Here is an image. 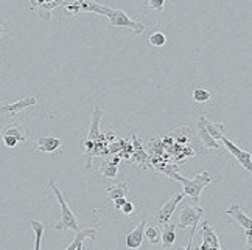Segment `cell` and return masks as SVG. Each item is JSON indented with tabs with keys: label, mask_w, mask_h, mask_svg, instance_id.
Here are the masks:
<instances>
[{
	"label": "cell",
	"mask_w": 252,
	"mask_h": 250,
	"mask_svg": "<svg viewBox=\"0 0 252 250\" xmlns=\"http://www.w3.org/2000/svg\"><path fill=\"white\" fill-rule=\"evenodd\" d=\"M81 9L95 14H101L109 19L111 27H122V28H128V30L134 31L135 34H142L145 31V25L142 22L132 21V19L126 14L123 9H114L109 6H104L95 0H76Z\"/></svg>",
	"instance_id": "obj_1"
},
{
	"label": "cell",
	"mask_w": 252,
	"mask_h": 250,
	"mask_svg": "<svg viewBox=\"0 0 252 250\" xmlns=\"http://www.w3.org/2000/svg\"><path fill=\"white\" fill-rule=\"evenodd\" d=\"M174 180H178L182 184L184 187V196L190 197V200L193 202V204H198L199 202V197H201V193L204 191V188L212 184V176L209 171H202L199 172V174H196L193 179H187V177H182L178 171L171 172V174L168 176Z\"/></svg>",
	"instance_id": "obj_2"
},
{
	"label": "cell",
	"mask_w": 252,
	"mask_h": 250,
	"mask_svg": "<svg viewBox=\"0 0 252 250\" xmlns=\"http://www.w3.org/2000/svg\"><path fill=\"white\" fill-rule=\"evenodd\" d=\"M48 185H50V188L53 190V193H55L58 202H60V207H61V221L55 225V230H65V228H69V230H75V232H78V230H80L78 219H76L75 213L70 210L69 204L65 202L63 191L56 187L55 180H48Z\"/></svg>",
	"instance_id": "obj_3"
},
{
	"label": "cell",
	"mask_w": 252,
	"mask_h": 250,
	"mask_svg": "<svg viewBox=\"0 0 252 250\" xmlns=\"http://www.w3.org/2000/svg\"><path fill=\"white\" fill-rule=\"evenodd\" d=\"M204 216V208L201 207H196V205H186L182 208V213L178 219V224H176V228H187L190 227L191 228V233H190V241H189V246L187 249H191V243H193V236H195V232L198 228V224L201 218Z\"/></svg>",
	"instance_id": "obj_4"
},
{
	"label": "cell",
	"mask_w": 252,
	"mask_h": 250,
	"mask_svg": "<svg viewBox=\"0 0 252 250\" xmlns=\"http://www.w3.org/2000/svg\"><path fill=\"white\" fill-rule=\"evenodd\" d=\"M222 143H224V146H226V149L232 154L234 157H237V160L240 162V165L243 167L248 172H251L252 171V157H251V152L249 151H243L241 148H238L234 141H230L227 137H224L222 136L221 139H220Z\"/></svg>",
	"instance_id": "obj_5"
},
{
	"label": "cell",
	"mask_w": 252,
	"mask_h": 250,
	"mask_svg": "<svg viewBox=\"0 0 252 250\" xmlns=\"http://www.w3.org/2000/svg\"><path fill=\"white\" fill-rule=\"evenodd\" d=\"M182 199H184V193H178V194H174L173 197H170V200L168 202H165L160 208H159V211L156 213V221L160 224V225H163V224H167L168 221H170V218L173 216V213H174V210H176V207L181 204L182 202Z\"/></svg>",
	"instance_id": "obj_6"
},
{
	"label": "cell",
	"mask_w": 252,
	"mask_h": 250,
	"mask_svg": "<svg viewBox=\"0 0 252 250\" xmlns=\"http://www.w3.org/2000/svg\"><path fill=\"white\" fill-rule=\"evenodd\" d=\"M201 235H202V244L199 246L201 250H207V249H224L222 244L220 243V238L217 236L215 230L213 227L209 224V222H202V227H201Z\"/></svg>",
	"instance_id": "obj_7"
},
{
	"label": "cell",
	"mask_w": 252,
	"mask_h": 250,
	"mask_svg": "<svg viewBox=\"0 0 252 250\" xmlns=\"http://www.w3.org/2000/svg\"><path fill=\"white\" fill-rule=\"evenodd\" d=\"M224 215L230 216L232 221H235V222H238L243 228H252V219L245 213L243 210H241V207L237 204V202H234L227 210L222 211Z\"/></svg>",
	"instance_id": "obj_8"
},
{
	"label": "cell",
	"mask_w": 252,
	"mask_h": 250,
	"mask_svg": "<svg viewBox=\"0 0 252 250\" xmlns=\"http://www.w3.org/2000/svg\"><path fill=\"white\" fill-rule=\"evenodd\" d=\"M145 227H147V221H140V224L126 236V239H125L126 249H140L142 247L143 239H145Z\"/></svg>",
	"instance_id": "obj_9"
},
{
	"label": "cell",
	"mask_w": 252,
	"mask_h": 250,
	"mask_svg": "<svg viewBox=\"0 0 252 250\" xmlns=\"http://www.w3.org/2000/svg\"><path fill=\"white\" fill-rule=\"evenodd\" d=\"M37 103H39V100L34 98V97H30V98H24V100L14 101V103H11V104L2 106V108H0V111L5 112L6 115H9V117H14V115L21 113L24 109L30 108V106H36Z\"/></svg>",
	"instance_id": "obj_10"
},
{
	"label": "cell",
	"mask_w": 252,
	"mask_h": 250,
	"mask_svg": "<svg viewBox=\"0 0 252 250\" xmlns=\"http://www.w3.org/2000/svg\"><path fill=\"white\" fill-rule=\"evenodd\" d=\"M96 235H98V230L94 228V227H87L84 230H78L76 232V236L73 238V241L69 244V247H67V250H81L84 249V241L87 238L89 239H94L96 238Z\"/></svg>",
	"instance_id": "obj_11"
},
{
	"label": "cell",
	"mask_w": 252,
	"mask_h": 250,
	"mask_svg": "<svg viewBox=\"0 0 252 250\" xmlns=\"http://www.w3.org/2000/svg\"><path fill=\"white\" fill-rule=\"evenodd\" d=\"M64 140L63 139H58V137H48V136H41L36 141V149L39 152H47V154H52L55 151H58L63 146Z\"/></svg>",
	"instance_id": "obj_12"
},
{
	"label": "cell",
	"mask_w": 252,
	"mask_h": 250,
	"mask_svg": "<svg viewBox=\"0 0 252 250\" xmlns=\"http://www.w3.org/2000/svg\"><path fill=\"white\" fill-rule=\"evenodd\" d=\"M196 128H198V137L199 140L202 141V145H204V148H212V149H220V143L218 140L213 139L210 134L207 132L206 129V124H204V115H201V117L198 118V124H196Z\"/></svg>",
	"instance_id": "obj_13"
},
{
	"label": "cell",
	"mask_w": 252,
	"mask_h": 250,
	"mask_svg": "<svg viewBox=\"0 0 252 250\" xmlns=\"http://www.w3.org/2000/svg\"><path fill=\"white\" fill-rule=\"evenodd\" d=\"M103 117V108L100 106H95L94 109V113H92V121H91V129H89V134H87V140H96L100 136V120Z\"/></svg>",
	"instance_id": "obj_14"
},
{
	"label": "cell",
	"mask_w": 252,
	"mask_h": 250,
	"mask_svg": "<svg viewBox=\"0 0 252 250\" xmlns=\"http://www.w3.org/2000/svg\"><path fill=\"white\" fill-rule=\"evenodd\" d=\"M122 162L120 156H115L111 160H106L103 165H101V174L106 179H115L117 177V172H119V163Z\"/></svg>",
	"instance_id": "obj_15"
},
{
	"label": "cell",
	"mask_w": 252,
	"mask_h": 250,
	"mask_svg": "<svg viewBox=\"0 0 252 250\" xmlns=\"http://www.w3.org/2000/svg\"><path fill=\"white\" fill-rule=\"evenodd\" d=\"M160 239H162V246L168 249L174 244V239H176V224H163L162 225V232H160Z\"/></svg>",
	"instance_id": "obj_16"
},
{
	"label": "cell",
	"mask_w": 252,
	"mask_h": 250,
	"mask_svg": "<svg viewBox=\"0 0 252 250\" xmlns=\"http://www.w3.org/2000/svg\"><path fill=\"white\" fill-rule=\"evenodd\" d=\"M2 136H13L17 139V141H27V131L24 126H21V124H17V123H13V124H9V126H6L2 131Z\"/></svg>",
	"instance_id": "obj_17"
},
{
	"label": "cell",
	"mask_w": 252,
	"mask_h": 250,
	"mask_svg": "<svg viewBox=\"0 0 252 250\" xmlns=\"http://www.w3.org/2000/svg\"><path fill=\"white\" fill-rule=\"evenodd\" d=\"M204 124H206V129L210 136L215 139V140H220L222 136H224V131H226V126L222 123H212L209 121L206 117H204Z\"/></svg>",
	"instance_id": "obj_18"
},
{
	"label": "cell",
	"mask_w": 252,
	"mask_h": 250,
	"mask_svg": "<svg viewBox=\"0 0 252 250\" xmlns=\"http://www.w3.org/2000/svg\"><path fill=\"white\" fill-rule=\"evenodd\" d=\"M128 182H120V184L114 185V187H106V191H108L109 199L115 200L117 197H123L128 194Z\"/></svg>",
	"instance_id": "obj_19"
},
{
	"label": "cell",
	"mask_w": 252,
	"mask_h": 250,
	"mask_svg": "<svg viewBox=\"0 0 252 250\" xmlns=\"http://www.w3.org/2000/svg\"><path fill=\"white\" fill-rule=\"evenodd\" d=\"M30 225L34 232V236H36V241H34V249L39 250L41 249V241H42V235H44V230H45V225L41 222V221H34L32 219L30 221Z\"/></svg>",
	"instance_id": "obj_20"
},
{
	"label": "cell",
	"mask_w": 252,
	"mask_h": 250,
	"mask_svg": "<svg viewBox=\"0 0 252 250\" xmlns=\"http://www.w3.org/2000/svg\"><path fill=\"white\" fill-rule=\"evenodd\" d=\"M145 238L148 239V243L156 246L160 243V228L156 225H147L145 227Z\"/></svg>",
	"instance_id": "obj_21"
},
{
	"label": "cell",
	"mask_w": 252,
	"mask_h": 250,
	"mask_svg": "<svg viewBox=\"0 0 252 250\" xmlns=\"http://www.w3.org/2000/svg\"><path fill=\"white\" fill-rule=\"evenodd\" d=\"M212 98V93L207 89H202V87H196L193 90V101L195 103H207Z\"/></svg>",
	"instance_id": "obj_22"
},
{
	"label": "cell",
	"mask_w": 252,
	"mask_h": 250,
	"mask_svg": "<svg viewBox=\"0 0 252 250\" xmlns=\"http://www.w3.org/2000/svg\"><path fill=\"white\" fill-rule=\"evenodd\" d=\"M150 45L153 47H163L167 44V36L163 34L162 31H154L151 36H150V39H148Z\"/></svg>",
	"instance_id": "obj_23"
},
{
	"label": "cell",
	"mask_w": 252,
	"mask_h": 250,
	"mask_svg": "<svg viewBox=\"0 0 252 250\" xmlns=\"http://www.w3.org/2000/svg\"><path fill=\"white\" fill-rule=\"evenodd\" d=\"M126 146V140H117L111 143V145L108 146V154H111V156H115V154H120V151Z\"/></svg>",
	"instance_id": "obj_24"
},
{
	"label": "cell",
	"mask_w": 252,
	"mask_h": 250,
	"mask_svg": "<svg viewBox=\"0 0 252 250\" xmlns=\"http://www.w3.org/2000/svg\"><path fill=\"white\" fill-rule=\"evenodd\" d=\"M147 6L154 9V11H162L163 6H165V0H148L147 2Z\"/></svg>",
	"instance_id": "obj_25"
},
{
	"label": "cell",
	"mask_w": 252,
	"mask_h": 250,
	"mask_svg": "<svg viewBox=\"0 0 252 250\" xmlns=\"http://www.w3.org/2000/svg\"><path fill=\"white\" fill-rule=\"evenodd\" d=\"M64 6H65V9H67V13H70L72 16H76L80 13V5H78V2H70V3H64Z\"/></svg>",
	"instance_id": "obj_26"
},
{
	"label": "cell",
	"mask_w": 252,
	"mask_h": 250,
	"mask_svg": "<svg viewBox=\"0 0 252 250\" xmlns=\"http://www.w3.org/2000/svg\"><path fill=\"white\" fill-rule=\"evenodd\" d=\"M120 211H122V213H123V215H126V216H129V215H132V213H134V211H135V207H134V204H132V202H128V200H126V202H125V204L122 205Z\"/></svg>",
	"instance_id": "obj_27"
},
{
	"label": "cell",
	"mask_w": 252,
	"mask_h": 250,
	"mask_svg": "<svg viewBox=\"0 0 252 250\" xmlns=\"http://www.w3.org/2000/svg\"><path fill=\"white\" fill-rule=\"evenodd\" d=\"M2 140H3V143H5V146L9 148V149L14 148V146L17 145V143H19L17 139L13 137V136H2Z\"/></svg>",
	"instance_id": "obj_28"
},
{
	"label": "cell",
	"mask_w": 252,
	"mask_h": 250,
	"mask_svg": "<svg viewBox=\"0 0 252 250\" xmlns=\"http://www.w3.org/2000/svg\"><path fill=\"white\" fill-rule=\"evenodd\" d=\"M245 236H246V249L252 247V228H245Z\"/></svg>",
	"instance_id": "obj_29"
},
{
	"label": "cell",
	"mask_w": 252,
	"mask_h": 250,
	"mask_svg": "<svg viewBox=\"0 0 252 250\" xmlns=\"http://www.w3.org/2000/svg\"><path fill=\"white\" fill-rule=\"evenodd\" d=\"M112 202H114V207L117 208V210H120V208H122V205L126 202V196H123V197H117V199L112 200Z\"/></svg>",
	"instance_id": "obj_30"
},
{
	"label": "cell",
	"mask_w": 252,
	"mask_h": 250,
	"mask_svg": "<svg viewBox=\"0 0 252 250\" xmlns=\"http://www.w3.org/2000/svg\"><path fill=\"white\" fill-rule=\"evenodd\" d=\"M3 37V25H2V22H0V39Z\"/></svg>",
	"instance_id": "obj_31"
}]
</instances>
